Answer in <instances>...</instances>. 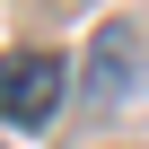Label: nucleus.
Here are the masks:
<instances>
[{
  "label": "nucleus",
  "instance_id": "nucleus-2",
  "mask_svg": "<svg viewBox=\"0 0 149 149\" xmlns=\"http://www.w3.org/2000/svg\"><path fill=\"white\" fill-rule=\"evenodd\" d=\"M88 61H97V70H88V88H97V97H105V105H114V97H123V88H132V35H123V26H105V35H97V53H88Z\"/></svg>",
  "mask_w": 149,
  "mask_h": 149
},
{
  "label": "nucleus",
  "instance_id": "nucleus-1",
  "mask_svg": "<svg viewBox=\"0 0 149 149\" xmlns=\"http://www.w3.org/2000/svg\"><path fill=\"white\" fill-rule=\"evenodd\" d=\"M61 105H70V70L53 53H9V61H0V123L44 132Z\"/></svg>",
  "mask_w": 149,
  "mask_h": 149
}]
</instances>
